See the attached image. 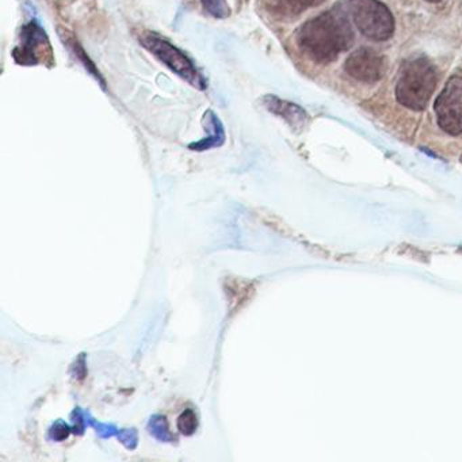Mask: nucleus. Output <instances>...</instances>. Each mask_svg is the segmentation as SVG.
Wrapping results in <instances>:
<instances>
[{
	"instance_id": "1",
	"label": "nucleus",
	"mask_w": 462,
	"mask_h": 462,
	"mask_svg": "<svg viewBox=\"0 0 462 462\" xmlns=\"http://www.w3.org/2000/svg\"><path fill=\"white\" fill-rule=\"evenodd\" d=\"M354 32L342 10L332 9L308 21L297 33L300 50L316 63L337 60L353 45Z\"/></svg>"
},
{
	"instance_id": "2",
	"label": "nucleus",
	"mask_w": 462,
	"mask_h": 462,
	"mask_svg": "<svg viewBox=\"0 0 462 462\" xmlns=\"http://www.w3.org/2000/svg\"><path fill=\"white\" fill-rule=\"evenodd\" d=\"M437 86V71L426 58L405 61L397 80L396 98L399 104L413 112L426 109Z\"/></svg>"
},
{
	"instance_id": "3",
	"label": "nucleus",
	"mask_w": 462,
	"mask_h": 462,
	"mask_svg": "<svg viewBox=\"0 0 462 462\" xmlns=\"http://www.w3.org/2000/svg\"><path fill=\"white\" fill-rule=\"evenodd\" d=\"M140 42L143 47L155 56L163 66L170 71L174 72L178 77L182 78L189 85L196 88L197 90H207L208 82L204 75L197 69L196 64L185 52L175 47L171 42H167L159 34L152 32H144L140 36Z\"/></svg>"
},
{
	"instance_id": "4",
	"label": "nucleus",
	"mask_w": 462,
	"mask_h": 462,
	"mask_svg": "<svg viewBox=\"0 0 462 462\" xmlns=\"http://www.w3.org/2000/svg\"><path fill=\"white\" fill-rule=\"evenodd\" d=\"M348 9L356 28L367 39L386 42L393 36V15L380 0H348Z\"/></svg>"
},
{
	"instance_id": "5",
	"label": "nucleus",
	"mask_w": 462,
	"mask_h": 462,
	"mask_svg": "<svg viewBox=\"0 0 462 462\" xmlns=\"http://www.w3.org/2000/svg\"><path fill=\"white\" fill-rule=\"evenodd\" d=\"M13 58L21 66H53V51L47 32L36 20L21 29L20 42L13 51Z\"/></svg>"
},
{
	"instance_id": "6",
	"label": "nucleus",
	"mask_w": 462,
	"mask_h": 462,
	"mask_svg": "<svg viewBox=\"0 0 462 462\" xmlns=\"http://www.w3.org/2000/svg\"><path fill=\"white\" fill-rule=\"evenodd\" d=\"M438 125L446 134H462V77L450 78L434 105Z\"/></svg>"
},
{
	"instance_id": "7",
	"label": "nucleus",
	"mask_w": 462,
	"mask_h": 462,
	"mask_svg": "<svg viewBox=\"0 0 462 462\" xmlns=\"http://www.w3.org/2000/svg\"><path fill=\"white\" fill-rule=\"evenodd\" d=\"M345 69L358 82L375 83L385 74V60L372 48H359L348 56Z\"/></svg>"
},
{
	"instance_id": "8",
	"label": "nucleus",
	"mask_w": 462,
	"mask_h": 462,
	"mask_svg": "<svg viewBox=\"0 0 462 462\" xmlns=\"http://www.w3.org/2000/svg\"><path fill=\"white\" fill-rule=\"evenodd\" d=\"M262 105H263L270 113L282 118L286 124H289V126L297 129V131L307 126L308 121H310L307 112H305L301 106L293 104V102L278 98V97L264 96L263 98H262Z\"/></svg>"
},
{
	"instance_id": "9",
	"label": "nucleus",
	"mask_w": 462,
	"mask_h": 462,
	"mask_svg": "<svg viewBox=\"0 0 462 462\" xmlns=\"http://www.w3.org/2000/svg\"><path fill=\"white\" fill-rule=\"evenodd\" d=\"M323 2L324 0H263V7L274 17L291 20Z\"/></svg>"
},
{
	"instance_id": "10",
	"label": "nucleus",
	"mask_w": 462,
	"mask_h": 462,
	"mask_svg": "<svg viewBox=\"0 0 462 462\" xmlns=\"http://www.w3.org/2000/svg\"><path fill=\"white\" fill-rule=\"evenodd\" d=\"M202 125H204L205 131L208 132V137L199 140L196 144H191V150L204 151L223 145V143L226 142V132H224L220 118L216 116L213 110L208 109L205 112Z\"/></svg>"
},
{
	"instance_id": "11",
	"label": "nucleus",
	"mask_w": 462,
	"mask_h": 462,
	"mask_svg": "<svg viewBox=\"0 0 462 462\" xmlns=\"http://www.w3.org/2000/svg\"><path fill=\"white\" fill-rule=\"evenodd\" d=\"M59 34H60L61 40H63L64 44L67 45V47L71 50V52L74 53L75 56H77L78 59H79L80 63L83 64V67H85L86 69H88V72H90L91 75H93L94 79L97 80V82L99 83V85L102 86V88L104 90H106V83H105L104 78H102V75L99 74L98 69H97L96 64L93 63V61L90 60V58H88V53L85 52V50H83L82 47H80L79 42H78V40L75 39L74 36H72L69 32L63 31V29H59Z\"/></svg>"
},
{
	"instance_id": "12",
	"label": "nucleus",
	"mask_w": 462,
	"mask_h": 462,
	"mask_svg": "<svg viewBox=\"0 0 462 462\" xmlns=\"http://www.w3.org/2000/svg\"><path fill=\"white\" fill-rule=\"evenodd\" d=\"M199 2H201L208 14L218 18V20L228 17L229 13H231L226 0H199Z\"/></svg>"
},
{
	"instance_id": "13",
	"label": "nucleus",
	"mask_w": 462,
	"mask_h": 462,
	"mask_svg": "<svg viewBox=\"0 0 462 462\" xmlns=\"http://www.w3.org/2000/svg\"><path fill=\"white\" fill-rule=\"evenodd\" d=\"M178 429L185 435H191L197 429V415L194 411L188 410L178 419Z\"/></svg>"
},
{
	"instance_id": "14",
	"label": "nucleus",
	"mask_w": 462,
	"mask_h": 462,
	"mask_svg": "<svg viewBox=\"0 0 462 462\" xmlns=\"http://www.w3.org/2000/svg\"><path fill=\"white\" fill-rule=\"evenodd\" d=\"M427 2H430V4H439L442 0H427Z\"/></svg>"
}]
</instances>
